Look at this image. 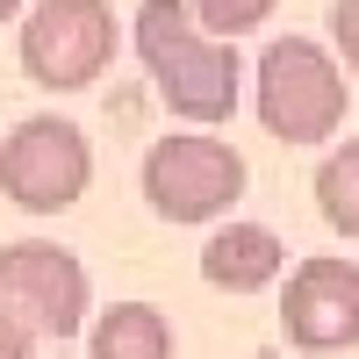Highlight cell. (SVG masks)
Listing matches in <instances>:
<instances>
[{
  "mask_svg": "<svg viewBox=\"0 0 359 359\" xmlns=\"http://www.w3.org/2000/svg\"><path fill=\"white\" fill-rule=\"evenodd\" d=\"M137 57L144 72L158 79V101L180 115V123H230L237 108V50L216 43L194 22L187 0H144L137 8Z\"/></svg>",
  "mask_w": 359,
  "mask_h": 359,
  "instance_id": "cell-1",
  "label": "cell"
},
{
  "mask_svg": "<svg viewBox=\"0 0 359 359\" xmlns=\"http://www.w3.org/2000/svg\"><path fill=\"white\" fill-rule=\"evenodd\" d=\"M86 309H94V287L72 252L43 237L0 245V359H36V345H65Z\"/></svg>",
  "mask_w": 359,
  "mask_h": 359,
  "instance_id": "cell-2",
  "label": "cell"
},
{
  "mask_svg": "<svg viewBox=\"0 0 359 359\" xmlns=\"http://www.w3.org/2000/svg\"><path fill=\"white\" fill-rule=\"evenodd\" d=\"M259 123L280 144H323L345 130V65L309 36H280L259 57Z\"/></svg>",
  "mask_w": 359,
  "mask_h": 359,
  "instance_id": "cell-3",
  "label": "cell"
},
{
  "mask_svg": "<svg viewBox=\"0 0 359 359\" xmlns=\"http://www.w3.org/2000/svg\"><path fill=\"white\" fill-rule=\"evenodd\" d=\"M245 194V151L223 137H158L144 151V201L158 223H216Z\"/></svg>",
  "mask_w": 359,
  "mask_h": 359,
  "instance_id": "cell-4",
  "label": "cell"
},
{
  "mask_svg": "<svg viewBox=\"0 0 359 359\" xmlns=\"http://www.w3.org/2000/svg\"><path fill=\"white\" fill-rule=\"evenodd\" d=\"M115 57V8L108 0H36L22 22V72L43 94H79Z\"/></svg>",
  "mask_w": 359,
  "mask_h": 359,
  "instance_id": "cell-5",
  "label": "cell"
},
{
  "mask_svg": "<svg viewBox=\"0 0 359 359\" xmlns=\"http://www.w3.org/2000/svg\"><path fill=\"white\" fill-rule=\"evenodd\" d=\"M86 180H94V151H86V130L65 115H29L0 144V194L29 216L72 208L86 194Z\"/></svg>",
  "mask_w": 359,
  "mask_h": 359,
  "instance_id": "cell-6",
  "label": "cell"
},
{
  "mask_svg": "<svg viewBox=\"0 0 359 359\" xmlns=\"http://www.w3.org/2000/svg\"><path fill=\"white\" fill-rule=\"evenodd\" d=\"M280 338L294 352H352L359 345V266L338 252H316L287 273L280 294Z\"/></svg>",
  "mask_w": 359,
  "mask_h": 359,
  "instance_id": "cell-7",
  "label": "cell"
},
{
  "mask_svg": "<svg viewBox=\"0 0 359 359\" xmlns=\"http://www.w3.org/2000/svg\"><path fill=\"white\" fill-rule=\"evenodd\" d=\"M280 266H287V245H280L266 223H223V230L201 245V280L223 287V294H259V287H273Z\"/></svg>",
  "mask_w": 359,
  "mask_h": 359,
  "instance_id": "cell-8",
  "label": "cell"
},
{
  "mask_svg": "<svg viewBox=\"0 0 359 359\" xmlns=\"http://www.w3.org/2000/svg\"><path fill=\"white\" fill-rule=\"evenodd\" d=\"M94 359H172V323L151 302H115L94 323Z\"/></svg>",
  "mask_w": 359,
  "mask_h": 359,
  "instance_id": "cell-9",
  "label": "cell"
},
{
  "mask_svg": "<svg viewBox=\"0 0 359 359\" xmlns=\"http://www.w3.org/2000/svg\"><path fill=\"white\" fill-rule=\"evenodd\" d=\"M316 208H323V223L338 237H359V137H345L316 165Z\"/></svg>",
  "mask_w": 359,
  "mask_h": 359,
  "instance_id": "cell-10",
  "label": "cell"
},
{
  "mask_svg": "<svg viewBox=\"0 0 359 359\" xmlns=\"http://www.w3.org/2000/svg\"><path fill=\"white\" fill-rule=\"evenodd\" d=\"M187 8H194V22H201L216 43H237V36H252L259 22H273L280 0H187Z\"/></svg>",
  "mask_w": 359,
  "mask_h": 359,
  "instance_id": "cell-11",
  "label": "cell"
},
{
  "mask_svg": "<svg viewBox=\"0 0 359 359\" xmlns=\"http://www.w3.org/2000/svg\"><path fill=\"white\" fill-rule=\"evenodd\" d=\"M331 36L345 50V72L359 79V0H338V8H331Z\"/></svg>",
  "mask_w": 359,
  "mask_h": 359,
  "instance_id": "cell-12",
  "label": "cell"
},
{
  "mask_svg": "<svg viewBox=\"0 0 359 359\" xmlns=\"http://www.w3.org/2000/svg\"><path fill=\"white\" fill-rule=\"evenodd\" d=\"M22 8H29V0H0V22H15V15H22Z\"/></svg>",
  "mask_w": 359,
  "mask_h": 359,
  "instance_id": "cell-13",
  "label": "cell"
}]
</instances>
